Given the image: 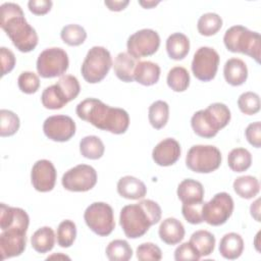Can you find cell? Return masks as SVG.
Here are the masks:
<instances>
[{"mask_svg":"<svg viewBox=\"0 0 261 261\" xmlns=\"http://www.w3.org/2000/svg\"><path fill=\"white\" fill-rule=\"evenodd\" d=\"M75 112L82 120L114 135L124 134L129 125V116L124 109L111 107L96 98H87L80 102Z\"/></svg>","mask_w":261,"mask_h":261,"instance_id":"obj_1","label":"cell"},{"mask_svg":"<svg viewBox=\"0 0 261 261\" xmlns=\"http://www.w3.org/2000/svg\"><path fill=\"white\" fill-rule=\"evenodd\" d=\"M0 25L18 51L28 53L38 45L36 30L27 21L18 4L6 2L0 6Z\"/></svg>","mask_w":261,"mask_h":261,"instance_id":"obj_2","label":"cell"},{"mask_svg":"<svg viewBox=\"0 0 261 261\" xmlns=\"http://www.w3.org/2000/svg\"><path fill=\"white\" fill-rule=\"evenodd\" d=\"M161 208L153 200H142L139 203L124 206L120 210L119 224L128 239L143 237L149 228L161 219Z\"/></svg>","mask_w":261,"mask_h":261,"instance_id":"obj_3","label":"cell"},{"mask_svg":"<svg viewBox=\"0 0 261 261\" xmlns=\"http://www.w3.org/2000/svg\"><path fill=\"white\" fill-rule=\"evenodd\" d=\"M230 110L220 102L210 104L206 109L195 112L191 118L194 133L205 139H211L225 127L230 120Z\"/></svg>","mask_w":261,"mask_h":261,"instance_id":"obj_4","label":"cell"},{"mask_svg":"<svg viewBox=\"0 0 261 261\" xmlns=\"http://www.w3.org/2000/svg\"><path fill=\"white\" fill-rule=\"evenodd\" d=\"M223 43L228 51L246 54L260 63L261 39L259 33L250 31L243 25H232L225 31Z\"/></svg>","mask_w":261,"mask_h":261,"instance_id":"obj_5","label":"cell"},{"mask_svg":"<svg viewBox=\"0 0 261 261\" xmlns=\"http://www.w3.org/2000/svg\"><path fill=\"white\" fill-rule=\"evenodd\" d=\"M112 65L110 52L104 47L94 46L88 51L82 64L81 72L87 83L97 84L104 80Z\"/></svg>","mask_w":261,"mask_h":261,"instance_id":"obj_6","label":"cell"},{"mask_svg":"<svg viewBox=\"0 0 261 261\" xmlns=\"http://www.w3.org/2000/svg\"><path fill=\"white\" fill-rule=\"evenodd\" d=\"M222 156L219 149L212 145H195L186 156V165L197 173H210L219 168Z\"/></svg>","mask_w":261,"mask_h":261,"instance_id":"obj_7","label":"cell"},{"mask_svg":"<svg viewBox=\"0 0 261 261\" xmlns=\"http://www.w3.org/2000/svg\"><path fill=\"white\" fill-rule=\"evenodd\" d=\"M84 219L88 227L100 237L109 236L115 227L113 209L104 202L90 204L85 210Z\"/></svg>","mask_w":261,"mask_h":261,"instance_id":"obj_8","label":"cell"},{"mask_svg":"<svg viewBox=\"0 0 261 261\" xmlns=\"http://www.w3.org/2000/svg\"><path fill=\"white\" fill-rule=\"evenodd\" d=\"M68 65L67 53L58 47L45 49L37 59V71L44 79L62 76L67 70Z\"/></svg>","mask_w":261,"mask_h":261,"instance_id":"obj_9","label":"cell"},{"mask_svg":"<svg viewBox=\"0 0 261 261\" xmlns=\"http://www.w3.org/2000/svg\"><path fill=\"white\" fill-rule=\"evenodd\" d=\"M233 211V200L225 192L217 193L209 202L203 205V220L210 225L219 226L224 224Z\"/></svg>","mask_w":261,"mask_h":261,"instance_id":"obj_10","label":"cell"},{"mask_svg":"<svg viewBox=\"0 0 261 261\" xmlns=\"http://www.w3.org/2000/svg\"><path fill=\"white\" fill-rule=\"evenodd\" d=\"M219 55L211 47H200L194 54L192 60V71L194 76L201 82L212 81L218 69Z\"/></svg>","mask_w":261,"mask_h":261,"instance_id":"obj_11","label":"cell"},{"mask_svg":"<svg viewBox=\"0 0 261 261\" xmlns=\"http://www.w3.org/2000/svg\"><path fill=\"white\" fill-rule=\"evenodd\" d=\"M63 188L70 192H87L97 184V172L94 167L88 164H79L62 175Z\"/></svg>","mask_w":261,"mask_h":261,"instance_id":"obj_12","label":"cell"},{"mask_svg":"<svg viewBox=\"0 0 261 261\" xmlns=\"http://www.w3.org/2000/svg\"><path fill=\"white\" fill-rule=\"evenodd\" d=\"M160 46V37L158 33L151 29L140 30L127 39V53L135 59L151 56L157 52Z\"/></svg>","mask_w":261,"mask_h":261,"instance_id":"obj_13","label":"cell"},{"mask_svg":"<svg viewBox=\"0 0 261 261\" xmlns=\"http://www.w3.org/2000/svg\"><path fill=\"white\" fill-rule=\"evenodd\" d=\"M43 132L54 142H67L75 134V122L67 115H52L45 119Z\"/></svg>","mask_w":261,"mask_h":261,"instance_id":"obj_14","label":"cell"},{"mask_svg":"<svg viewBox=\"0 0 261 261\" xmlns=\"http://www.w3.org/2000/svg\"><path fill=\"white\" fill-rule=\"evenodd\" d=\"M27 230L22 227H9L0 234V253L2 259L19 256L27 245Z\"/></svg>","mask_w":261,"mask_h":261,"instance_id":"obj_15","label":"cell"},{"mask_svg":"<svg viewBox=\"0 0 261 261\" xmlns=\"http://www.w3.org/2000/svg\"><path fill=\"white\" fill-rule=\"evenodd\" d=\"M56 169L53 163L47 159L38 160L31 171V181L36 191L47 193L53 190L56 182Z\"/></svg>","mask_w":261,"mask_h":261,"instance_id":"obj_16","label":"cell"},{"mask_svg":"<svg viewBox=\"0 0 261 261\" xmlns=\"http://www.w3.org/2000/svg\"><path fill=\"white\" fill-rule=\"evenodd\" d=\"M180 153L179 143L172 138H166L154 147L152 158L159 166H170L179 159Z\"/></svg>","mask_w":261,"mask_h":261,"instance_id":"obj_17","label":"cell"},{"mask_svg":"<svg viewBox=\"0 0 261 261\" xmlns=\"http://www.w3.org/2000/svg\"><path fill=\"white\" fill-rule=\"evenodd\" d=\"M30 217L28 213L18 207H10L4 203L0 205V227L5 230L9 227H22L28 229Z\"/></svg>","mask_w":261,"mask_h":261,"instance_id":"obj_18","label":"cell"},{"mask_svg":"<svg viewBox=\"0 0 261 261\" xmlns=\"http://www.w3.org/2000/svg\"><path fill=\"white\" fill-rule=\"evenodd\" d=\"M158 233L163 243L173 246L179 244L184 240L186 231L179 220L174 217H168L160 223Z\"/></svg>","mask_w":261,"mask_h":261,"instance_id":"obj_19","label":"cell"},{"mask_svg":"<svg viewBox=\"0 0 261 261\" xmlns=\"http://www.w3.org/2000/svg\"><path fill=\"white\" fill-rule=\"evenodd\" d=\"M117 193L122 198L139 200L146 196L147 188L141 179L132 175H125L117 182Z\"/></svg>","mask_w":261,"mask_h":261,"instance_id":"obj_20","label":"cell"},{"mask_svg":"<svg viewBox=\"0 0 261 261\" xmlns=\"http://www.w3.org/2000/svg\"><path fill=\"white\" fill-rule=\"evenodd\" d=\"M223 75L226 83L230 86H241L247 81L248 77L247 65L240 58H230L224 64Z\"/></svg>","mask_w":261,"mask_h":261,"instance_id":"obj_21","label":"cell"},{"mask_svg":"<svg viewBox=\"0 0 261 261\" xmlns=\"http://www.w3.org/2000/svg\"><path fill=\"white\" fill-rule=\"evenodd\" d=\"M176 194L182 203H198L203 202L205 192L200 181L186 178L179 182Z\"/></svg>","mask_w":261,"mask_h":261,"instance_id":"obj_22","label":"cell"},{"mask_svg":"<svg viewBox=\"0 0 261 261\" xmlns=\"http://www.w3.org/2000/svg\"><path fill=\"white\" fill-rule=\"evenodd\" d=\"M160 77V66L152 61H139L137 62L134 81L143 86L155 85Z\"/></svg>","mask_w":261,"mask_h":261,"instance_id":"obj_23","label":"cell"},{"mask_svg":"<svg viewBox=\"0 0 261 261\" xmlns=\"http://www.w3.org/2000/svg\"><path fill=\"white\" fill-rule=\"evenodd\" d=\"M244 251V240L237 232L224 234L219 243L220 255L228 260L238 259Z\"/></svg>","mask_w":261,"mask_h":261,"instance_id":"obj_24","label":"cell"},{"mask_svg":"<svg viewBox=\"0 0 261 261\" xmlns=\"http://www.w3.org/2000/svg\"><path fill=\"white\" fill-rule=\"evenodd\" d=\"M166 51L169 58L182 60L190 51V40L182 33L171 34L166 40Z\"/></svg>","mask_w":261,"mask_h":261,"instance_id":"obj_25","label":"cell"},{"mask_svg":"<svg viewBox=\"0 0 261 261\" xmlns=\"http://www.w3.org/2000/svg\"><path fill=\"white\" fill-rule=\"evenodd\" d=\"M137 65L136 59L127 52H120L114 60L113 69L115 75L124 83L134 82V72Z\"/></svg>","mask_w":261,"mask_h":261,"instance_id":"obj_26","label":"cell"},{"mask_svg":"<svg viewBox=\"0 0 261 261\" xmlns=\"http://www.w3.org/2000/svg\"><path fill=\"white\" fill-rule=\"evenodd\" d=\"M31 244L33 249L41 254L51 251L55 245V233L50 226H43L37 229L32 238Z\"/></svg>","mask_w":261,"mask_h":261,"instance_id":"obj_27","label":"cell"},{"mask_svg":"<svg viewBox=\"0 0 261 261\" xmlns=\"http://www.w3.org/2000/svg\"><path fill=\"white\" fill-rule=\"evenodd\" d=\"M232 187L236 194L243 199H252L256 197L260 191L258 178L252 175H243L237 177Z\"/></svg>","mask_w":261,"mask_h":261,"instance_id":"obj_28","label":"cell"},{"mask_svg":"<svg viewBox=\"0 0 261 261\" xmlns=\"http://www.w3.org/2000/svg\"><path fill=\"white\" fill-rule=\"evenodd\" d=\"M201 257L209 256L215 248V237L208 230L200 229L193 232L189 241Z\"/></svg>","mask_w":261,"mask_h":261,"instance_id":"obj_29","label":"cell"},{"mask_svg":"<svg viewBox=\"0 0 261 261\" xmlns=\"http://www.w3.org/2000/svg\"><path fill=\"white\" fill-rule=\"evenodd\" d=\"M150 124L155 129L163 128L169 118V106L165 101L158 100L153 102L148 110Z\"/></svg>","mask_w":261,"mask_h":261,"instance_id":"obj_30","label":"cell"},{"mask_svg":"<svg viewBox=\"0 0 261 261\" xmlns=\"http://www.w3.org/2000/svg\"><path fill=\"white\" fill-rule=\"evenodd\" d=\"M41 102L45 108L51 110L61 109L64 105L68 103L65 95L56 84L47 87L43 91L41 96Z\"/></svg>","mask_w":261,"mask_h":261,"instance_id":"obj_31","label":"cell"},{"mask_svg":"<svg viewBox=\"0 0 261 261\" xmlns=\"http://www.w3.org/2000/svg\"><path fill=\"white\" fill-rule=\"evenodd\" d=\"M105 151V147L101 139L97 136L84 137L80 142V152L88 159H100Z\"/></svg>","mask_w":261,"mask_h":261,"instance_id":"obj_32","label":"cell"},{"mask_svg":"<svg viewBox=\"0 0 261 261\" xmlns=\"http://www.w3.org/2000/svg\"><path fill=\"white\" fill-rule=\"evenodd\" d=\"M227 164L234 172L246 171L252 164V155L245 148H234L227 156Z\"/></svg>","mask_w":261,"mask_h":261,"instance_id":"obj_33","label":"cell"},{"mask_svg":"<svg viewBox=\"0 0 261 261\" xmlns=\"http://www.w3.org/2000/svg\"><path fill=\"white\" fill-rule=\"evenodd\" d=\"M105 253L110 261H127L133 257V249L124 240L111 241Z\"/></svg>","mask_w":261,"mask_h":261,"instance_id":"obj_34","label":"cell"},{"mask_svg":"<svg viewBox=\"0 0 261 261\" xmlns=\"http://www.w3.org/2000/svg\"><path fill=\"white\" fill-rule=\"evenodd\" d=\"M166 82L172 91L185 92L190 86V73L182 66H174L168 71Z\"/></svg>","mask_w":261,"mask_h":261,"instance_id":"obj_35","label":"cell"},{"mask_svg":"<svg viewBox=\"0 0 261 261\" xmlns=\"http://www.w3.org/2000/svg\"><path fill=\"white\" fill-rule=\"evenodd\" d=\"M222 27V18L214 12H207L200 16L197 23L198 32L202 36H213Z\"/></svg>","mask_w":261,"mask_h":261,"instance_id":"obj_36","label":"cell"},{"mask_svg":"<svg viewBox=\"0 0 261 261\" xmlns=\"http://www.w3.org/2000/svg\"><path fill=\"white\" fill-rule=\"evenodd\" d=\"M60 37L68 46H80L86 41L87 32L82 25L70 23L62 28Z\"/></svg>","mask_w":261,"mask_h":261,"instance_id":"obj_37","label":"cell"},{"mask_svg":"<svg viewBox=\"0 0 261 261\" xmlns=\"http://www.w3.org/2000/svg\"><path fill=\"white\" fill-rule=\"evenodd\" d=\"M57 244L62 248H69L76 238V226L72 220L61 221L57 228Z\"/></svg>","mask_w":261,"mask_h":261,"instance_id":"obj_38","label":"cell"},{"mask_svg":"<svg viewBox=\"0 0 261 261\" xmlns=\"http://www.w3.org/2000/svg\"><path fill=\"white\" fill-rule=\"evenodd\" d=\"M20 122L18 116L7 109L0 110V136L10 137L13 136L19 128Z\"/></svg>","mask_w":261,"mask_h":261,"instance_id":"obj_39","label":"cell"},{"mask_svg":"<svg viewBox=\"0 0 261 261\" xmlns=\"http://www.w3.org/2000/svg\"><path fill=\"white\" fill-rule=\"evenodd\" d=\"M260 97L254 92H245L238 99V106L241 112L247 115H254L260 110Z\"/></svg>","mask_w":261,"mask_h":261,"instance_id":"obj_40","label":"cell"},{"mask_svg":"<svg viewBox=\"0 0 261 261\" xmlns=\"http://www.w3.org/2000/svg\"><path fill=\"white\" fill-rule=\"evenodd\" d=\"M56 85L61 89L68 102L75 99L81 91V86L77 79L71 74H65L60 76Z\"/></svg>","mask_w":261,"mask_h":261,"instance_id":"obj_41","label":"cell"},{"mask_svg":"<svg viewBox=\"0 0 261 261\" xmlns=\"http://www.w3.org/2000/svg\"><path fill=\"white\" fill-rule=\"evenodd\" d=\"M19 90L24 94H34L40 88L39 76L32 71H23L17 79Z\"/></svg>","mask_w":261,"mask_h":261,"instance_id":"obj_42","label":"cell"},{"mask_svg":"<svg viewBox=\"0 0 261 261\" xmlns=\"http://www.w3.org/2000/svg\"><path fill=\"white\" fill-rule=\"evenodd\" d=\"M203 205L204 202L198 203H182L181 213L185 219L191 224H200L203 220Z\"/></svg>","mask_w":261,"mask_h":261,"instance_id":"obj_43","label":"cell"},{"mask_svg":"<svg viewBox=\"0 0 261 261\" xmlns=\"http://www.w3.org/2000/svg\"><path fill=\"white\" fill-rule=\"evenodd\" d=\"M137 258L140 261H159L162 258L160 248L153 243H143L137 248Z\"/></svg>","mask_w":261,"mask_h":261,"instance_id":"obj_44","label":"cell"},{"mask_svg":"<svg viewBox=\"0 0 261 261\" xmlns=\"http://www.w3.org/2000/svg\"><path fill=\"white\" fill-rule=\"evenodd\" d=\"M200 258H201L200 254L197 252V250L194 248V246L190 242L182 243L174 251V259L176 261H187V260L197 261Z\"/></svg>","mask_w":261,"mask_h":261,"instance_id":"obj_45","label":"cell"},{"mask_svg":"<svg viewBox=\"0 0 261 261\" xmlns=\"http://www.w3.org/2000/svg\"><path fill=\"white\" fill-rule=\"evenodd\" d=\"M245 136L247 141L255 148L261 147V122L255 121L250 123L246 130Z\"/></svg>","mask_w":261,"mask_h":261,"instance_id":"obj_46","label":"cell"},{"mask_svg":"<svg viewBox=\"0 0 261 261\" xmlns=\"http://www.w3.org/2000/svg\"><path fill=\"white\" fill-rule=\"evenodd\" d=\"M0 59H1V75L4 76L8 72H10L15 65V56L13 52L6 48V47H1L0 48Z\"/></svg>","mask_w":261,"mask_h":261,"instance_id":"obj_47","label":"cell"},{"mask_svg":"<svg viewBox=\"0 0 261 261\" xmlns=\"http://www.w3.org/2000/svg\"><path fill=\"white\" fill-rule=\"evenodd\" d=\"M53 2L51 0H31L28 2L29 10L36 15H44L52 8Z\"/></svg>","mask_w":261,"mask_h":261,"instance_id":"obj_48","label":"cell"},{"mask_svg":"<svg viewBox=\"0 0 261 261\" xmlns=\"http://www.w3.org/2000/svg\"><path fill=\"white\" fill-rule=\"evenodd\" d=\"M129 1L128 0H112V1H105L104 4L108 7L109 10L111 11H121L123 10L127 5H128Z\"/></svg>","mask_w":261,"mask_h":261,"instance_id":"obj_49","label":"cell"},{"mask_svg":"<svg viewBox=\"0 0 261 261\" xmlns=\"http://www.w3.org/2000/svg\"><path fill=\"white\" fill-rule=\"evenodd\" d=\"M250 212H251L252 217H253L256 221H258V222L261 221V220H260V199H259V198L256 199V200L251 204V206H250Z\"/></svg>","mask_w":261,"mask_h":261,"instance_id":"obj_50","label":"cell"},{"mask_svg":"<svg viewBox=\"0 0 261 261\" xmlns=\"http://www.w3.org/2000/svg\"><path fill=\"white\" fill-rule=\"evenodd\" d=\"M139 4L141 5V6H143L144 8H148V9H150V8H153L154 6H156L157 4H159V1H139Z\"/></svg>","mask_w":261,"mask_h":261,"instance_id":"obj_51","label":"cell"}]
</instances>
